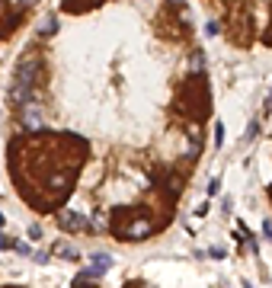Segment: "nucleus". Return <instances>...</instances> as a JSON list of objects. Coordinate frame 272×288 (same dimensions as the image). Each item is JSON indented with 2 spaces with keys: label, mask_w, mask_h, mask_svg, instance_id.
I'll use <instances>...</instances> for the list:
<instances>
[{
  "label": "nucleus",
  "mask_w": 272,
  "mask_h": 288,
  "mask_svg": "<svg viewBox=\"0 0 272 288\" xmlns=\"http://www.w3.org/2000/svg\"><path fill=\"white\" fill-rule=\"evenodd\" d=\"M0 7H4V0H0Z\"/></svg>",
  "instance_id": "1a4fd4ad"
},
{
  "label": "nucleus",
  "mask_w": 272,
  "mask_h": 288,
  "mask_svg": "<svg viewBox=\"0 0 272 288\" xmlns=\"http://www.w3.org/2000/svg\"><path fill=\"white\" fill-rule=\"evenodd\" d=\"M266 109H272V96H269V102H266Z\"/></svg>",
  "instance_id": "0eeeda50"
},
{
  "label": "nucleus",
  "mask_w": 272,
  "mask_h": 288,
  "mask_svg": "<svg viewBox=\"0 0 272 288\" xmlns=\"http://www.w3.org/2000/svg\"><path fill=\"white\" fill-rule=\"evenodd\" d=\"M0 228H4V214H0Z\"/></svg>",
  "instance_id": "6e6552de"
},
{
  "label": "nucleus",
  "mask_w": 272,
  "mask_h": 288,
  "mask_svg": "<svg viewBox=\"0 0 272 288\" xmlns=\"http://www.w3.org/2000/svg\"><path fill=\"white\" fill-rule=\"evenodd\" d=\"M38 70H42V61H38V58L19 61V67H16V84H13V96H16V99H29V96H32V90H35V84H38Z\"/></svg>",
  "instance_id": "f257e3e1"
},
{
  "label": "nucleus",
  "mask_w": 272,
  "mask_h": 288,
  "mask_svg": "<svg viewBox=\"0 0 272 288\" xmlns=\"http://www.w3.org/2000/svg\"><path fill=\"white\" fill-rule=\"evenodd\" d=\"M58 253L67 256V260H77V250H70V246H58Z\"/></svg>",
  "instance_id": "20e7f679"
},
{
  "label": "nucleus",
  "mask_w": 272,
  "mask_h": 288,
  "mask_svg": "<svg viewBox=\"0 0 272 288\" xmlns=\"http://www.w3.org/2000/svg\"><path fill=\"white\" fill-rule=\"evenodd\" d=\"M10 246H13V240H10V237H4V234H0V250H10Z\"/></svg>",
  "instance_id": "39448f33"
},
{
  "label": "nucleus",
  "mask_w": 272,
  "mask_h": 288,
  "mask_svg": "<svg viewBox=\"0 0 272 288\" xmlns=\"http://www.w3.org/2000/svg\"><path fill=\"white\" fill-rule=\"evenodd\" d=\"M263 231H266V237H272V221H266V224H263Z\"/></svg>",
  "instance_id": "423d86ee"
},
{
  "label": "nucleus",
  "mask_w": 272,
  "mask_h": 288,
  "mask_svg": "<svg viewBox=\"0 0 272 288\" xmlns=\"http://www.w3.org/2000/svg\"><path fill=\"white\" fill-rule=\"evenodd\" d=\"M23 125H26V128H42V125H45V112H42V106H35V102L23 106Z\"/></svg>",
  "instance_id": "f03ea898"
},
{
  "label": "nucleus",
  "mask_w": 272,
  "mask_h": 288,
  "mask_svg": "<svg viewBox=\"0 0 272 288\" xmlns=\"http://www.w3.org/2000/svg\"><path fill=\"white\" fill-rule=\"evenodd\" d=\"M61 228L64 231H84L87 228V218H84V214H77V211H64L61 214Z\"/></svg>",
  "instance_id": "7ed1b4c3"
}]
</instances>
